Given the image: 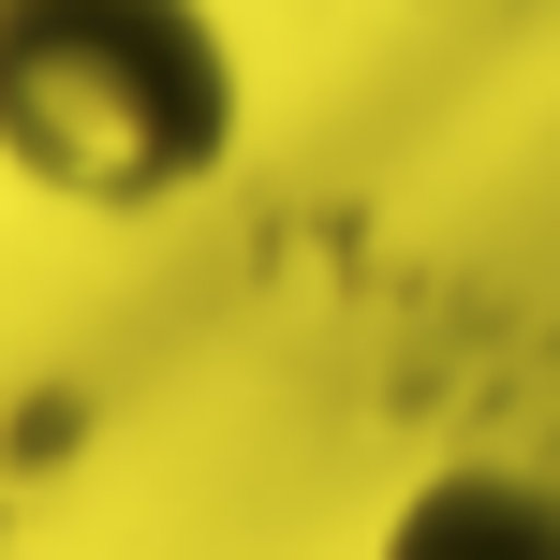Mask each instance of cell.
<instances>
[{
	"label": "cell",
	"instance_id": "obj_1",
	"mask_svg": "<svg viewBox=\"0 0 560 560\" xmlns=\"http://www.w3.org/2000/svg\"><path fill=\"white\" fill-rule=\"evenodd\" d=\"M252 148L222 0H0V177L59 222H177Z\"/></svg>",
	"mask_w": 560,
	"mask_h": 560
},
{
	"label": "cell",
	"instance_id": "obj_2",
	"mask_svg": "<svg viewBox=\"0 0 560 560\" xmlns=\"http://www.w3.org/2000/svg\"><path fill=\"white\" fill-rule=\"evenodd\" d=\"M369 560H560V472H516V457H443L384 502Z\"/></svg>",
	"mask_w": 560,
	"mask_h": 560
}]
</instances>
